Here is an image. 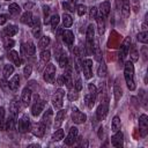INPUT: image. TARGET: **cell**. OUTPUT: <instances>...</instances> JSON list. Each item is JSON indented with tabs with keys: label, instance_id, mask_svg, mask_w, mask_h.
I'll return each mask as SVG.
<instances>
[{
	"label": "cell",
	"instance_id": "ac0fdd59",
	"mask_svg": "<svg viewBox=\"0 0 148 148\" xmlns=\"http://www.w3.org/2000/svg\"><path fill=\"white\" fill-rule=\"evenodd\" d=\"M62 39H64V42H65L68 46H72L73 43H74V34H73L71 30L65 29V30L62 31Z\"/></svg>",
	"mask_w": 148,
	"mask_h": 148
},
{
	"label": "cell",
	"instance_id": "603a6c76",
	"mask_svg": "<svg viewBox=\"0 0 148 148\" xmlns=\"http://www.w3.org/2000/svg\"><path fill=\"white\" fill-rule=\"evenodd\" d=\"M52 117H53V111L52 109H47V111H45V113L42 117V123L46 126H50L52 123Z\"/></svg>",
	"mask_w": 148,
	"mask_h": 148
},
{
	"label": "cell",
	"instance_id": "5b68a950",
	"mask_svg": "<svg viewBox=\"0 0 148 148\" xmlns=\"http://www.w3.org/2000/svg\"><path fill=\"white\" fill-rule=\"evenodd\" d=\"M17 130L20 133H27L28 131L31 130V124H30V119L27 114H23L18 121H17Z\"/></svg>",
	"mask_w": 148,
	"mask_h": 148
},
{
	"label": "cell",
	"instance_id": "4316f807",
	"mask_svg": "<svg viewBox=\"0 0 148 148\" xmlns=\"http://www.w3.org/2000/svg\"><path fill=\"white\" fill-rule=\"evenodd\" d=\"M18 32V28L16 27V25H7L6 28H5V34H6V36H8V37H13V36H15L16 34Z\"/></svg>",
	"mask_w": 148,
	"mask_h": 148
},
{
	"label": "cell",
	"instance_id": "ba28073f",
	"mask_svg": "<svg viewBox=\"0 0 148 148\" xmlns=\"http://www.w3.org/2000/svg\"><path fill=\"white\" fill-rule=\"evenodd\" d=\"M111 145L116 148H123V146H124V134L120 130L114 132V134L111 136Z\"/></svg>",
	"mask_w": 148,
	"mask_h": 148
},
{
	"label": "cell",
	"instance_id": "6125c7cd",
	"mask_svg": "<svg viewBox=\"0 0 148 148\" xmlns=\"http://www.w3.org/2000/svg\"><path fill=\"white\" fill-rule=\"evenodd\" d=\"M120 1H121V0H116V2H117V7H118V8L120 7Z\"/></svg>",
	"mask_w": 148,
	"mask_h": 148
},
{
	"label": "cell",
	"instance_id": "ffe728a7",
	"mask_svg": "<svg viewBox=\"0 0 148 148\" xmlns=\"http://www.w3.org/2000/svg\"><path fill=\"white\" fill-rule=\"evenodd\" d=\"M8 87L12 91H16L18 89V87H20V76L17 74L13 75V77L8 81Z\"/></svg>",
	"mask_w": 148,
	"mask_h": 148
},
{
	"label": "cell",
	"instance_id": "9f6ffc18",
	"mask_svg": "<svg viewBox=\"0 0 148 148\" xmlns=\"http://www.w3.org/2000/svg\"><path fill=\"white\" fill-rule=\"evenodd\" d=\"M7 20H8L7 15H5V14H1V15H0V25H3V24L7 22Z\"/></svg>",
	"mask_w": 148,
	"mask_h": 148
},
{
	"label": "cell",
	"instance_id": "f546056e",
	"mask_svg": "<svg viewBox=\"0 0 148 148\" xmlns=\"http://www.w3.org/2000/svg\"><path fill=\"white\" fill-rule=\"evenodd\" d=\"M15 121H16V117H14V116H12V114H9V117H8V119L6 120V124H5V128L6 130H14V127H15Z\"/></svg>",
	"mask_w": 148,
	"mask_h": 148
},
{
	"label": "cell",
	"instance_id": "d6a6232c",
	"mask_svg": "<svg viewBox=\"0 0 148 148\" xmlns=\"http://www.w3.org/2000/svg\"><path fill=\"white\" fill-rule=\"evenodd\" d=\"M84 101H86V104L89 109H92L94 105H95V102H96V96H92L90 94H87L84 96Z\"/></svg>",
	"mask_w": 148,
	"mask_h": 148
},
{
	"label": "cell",
	"instance_id": "6da1fadb",
	"mask_svg": "<svg viewBox=\"0 0 148 148\" xmlns=\"http://www.w3.org/2000/svg\"><path fill=\"white\" fill-rule=\"evenodd\" d=\"M124 77L130 90L135 89V81H134V66L132 61H126L124 64Z\"/></svg>",
	"mask_w": 148,
	"mask_h": 148
},
{
	"label": "cell",
	"instance_id": "cb8c5ba5",
	"mask_svg": "<svg viewBox=\"0 0 148 148\" xmlns=\"http://www.w3.org/2000/svg\"><path fill=\"white\" fill-rule=\"evenodd\" d=\"M110 9H111V5L109 1H103L99 5V14H102L104 17H106L110 14Z\"/></svg>",
	"mask_w": 148,
	"mask_h": 148
},
{
	"label": "cell",
	"instance_id": "74e56055",
	"mask_svg": "<svg viewBox=\"0 0 148 148\" xmlns=\"http://www.w3.org/2000/svg\"><path fill=\"white\" fill-rule=\"evenodd\" d=\"M136 38L140 43L142 44H147L148 43V31H141L136 35Z\"/></svg>",
	"mask_w": 148,
	"mask_h": 148
},
{
	"label": "cell",
	"instance_id": "6f0895ef",
	"mask_svg": "<svg viewBox=\"0 0 148 148\" xmlns=\"http://www.w3.org/2000/svg\"><path fill=\"white\" fill-rule=\"evenodd\" d=\"M57 84H58V86H62V84H65V81H64L62 75H61V76H59V77L57 79Z\"/></svg>",
	"mask_w": 148,
	"mask_h": 148
},
{
	"label": "cell",
	"instance_id": "277c9868",
	"mask_svg": "<svg viewBox=\"0 0 148 148\" xmlns=\"http://www.w3.org/2000/svg\"><path fill=\"white\" fill-rule=\"evenodd\" d=\"M64 96H65V91L59 88L58 90L54 91V94L52 95L51 97V101H52V104L56 109H61L62 108V104H64Z\"/></svg>",
	"mask_w": 148,
	"mask_h": 148
},
{
	"label": "cell",
	"instance_id": "d590c367",
	"mask_svg": "<svg viewBox=\"0 0 148 148\" xmlns=\"http://www.w3.org/2000/svg\"><path fill=\"white\" fill-rule=\"evenodd\" d=\"M67 96H68L69 101H76L79 98V90H76L74 87H72L71 89H68Z\"/></svg>",
	"mask_w": 148,
	"mask_h": 148
},
{
	"label": "cell",
	"instance_id": "4fadbf2b",
	"mask_svg": "<svg viewBox=\"0 0 148 148\" xmlns=\"http://www.w3.org/2000/svg\"><path fill=\"white\" fill-rule=\"evenodd\" d=\"M72 120L75 124H83L87 120V116L84 113H82L81 111H79L76 108H73V112H72Z\"/></svg>",
	"mask_w": 148,
	"mask_h": 148
},
{
	"label": "cell",
	"instance_id": "5bb4252c",
	"mask_svg": "<svg viewBox=\"0 0 148 148\" xmlns=\"http://www.w3.org/2000/svg\"><path fill=\"white\" fill-rule=\"evenodd\" d=\"M45 125L40 121V123H36L35 125H32V127H31V132H32V134L35 135V136H37V138H43L44 136V134H45Z\"/></svg>",
	"mask_w": 148,
	"mask_h": 148
},
{
	"label": "cell",
	"instance_id": "e0dca14e",
	"mask_svg": "<svg viewBox=\"0 0 148 148\" xmlns=\"http://www.w3.org/2000/svg\"><path fill=\"white\" fill-rule=\"evenodd\" d=\"M65 116H66V111L62 110V109H60V110L57 112L56 118H54V124H53L54 128H59V127L61 126V124H62V121H64V119H65Z\"/></svg>",
	"mask_w": 148,
	"mask_h": 148
},
{
	"label": "cell",
	"instance_id": "680465c9",
	"mask_svg": "<svg viewBox=\"0 0 148 148\" xmlns=\"http://www.w3.org/2000/svg\"><path fill=\"white\" fill-rule=\"evenodd\" d=\"M102 135H103V127L101 126V127L98 128V136H99V138L102 139Z\"/></svg>",
	"mask_w": 148,
	"mask_h": 148
},
{
	"label": "cell",
	"instance_id": "d6986e66",
	"mask_svg": "<svg viewBox=\"0 0 148 148\" xmlns=\"http://www.w3.org/2000/svg\"><path fill=\"white\" fill-rule=\"evenodd\" d=\"M22 51H25L27 56H35L36 46L32 42H27L25 44H22Z\"/></svg>",
	"mask_w": 148,
	"mask_h": 148
},
{
	"label": "cell",
	"instance_id": "3957f363",
	"mask_svg": "<svg viewBox=\"0 0 148 148\" xmlns=\"http://www.w3.org/2000/svg\"><path fill=\"white\" fill-rule=\"evenodd\" d=\"M43 79L44 81H46L47 83L54 84L56 82V66L53 64H47L45 69H44V74H43Z\"/></svg>",
	"mask_w": 148,
	"mask_h": 148
},
{
	"label": "cell",
	"instance_id": "836d02e7",
	"mask_svg": "<svg viewBox=\"0 0 148 148\" xmlns=\"http://www.w3.org/2000/svg\"><path fill=\"white\" fill-rule=\"evenodd\" d=\"M8 10H9V14H10V15H14V16H15V15H18V14L21 13L20 6H18L17 3H15V2H13V3L9 5Z\"/></svg>",
	"mask_w": 148,
	"mask_h": 148
},
{
	"label": "cell",
	"instance_id": "c3c4849f",
	"mask_svg": "<svg viewBox=\"0 0 148 148\" xmlns=\"http://www.w3.org/2000/svg\"><path fill=\"white\" fill-rule=\"evenodd\" d=\"M49 12H50V8L47 6H43V13H44V23L47 24L50 22V18H49Z\"/></svg>",
	"mask_w": 148,
	"mask_h": 148
},
{
	"label": "cell",
	"instance_id": "11a10c76",
	"mask_svg": "<svg viewBox=\"0 0 148 148\" xmlns=\"http://www.w3.org/2000/svg\"><path fill=\"white\" fill-rule=\"evenodd\" d=\"M62 7H64L65 9H67V10H69V12H74V6H73V5H71L68 1L62 2Z\"/></svg>",
	"mask_w": 148,
	"mask_h": 148
},
{
	"label": "cell",
	"instance_id": "30bf717a",
	"mask_svg": "<svg viewBox=\"0 0 148 148\" xmlns=\"http://www.w3.org/2000/svg\"><path fill=\"white\" fill-rule=\"evenodd\" d=\"M139 130H140L141 136L145 138L148 133V117L145 113L139 117Z\"/></svg>",
	"mask_w": 148,
	"mask_h": 148
},
{
	"label": "cell",
	"instance_id": "91938a15",
	"mask_svg": "<svg viewBox=\"0 0 148 148\" xmlns=\"http://www.w3.org/2000/svg\"><path fill=\"white\" fill-rule=\"evenodd\" d=\"M141 27H142V31H147V23L146 22H143Z\"/></svg>",
	"mask_w": 148,
	"mask_h": 148
},
{
	"label": "cell",
	"instance_id": "b9f144b4",
	"mask_svg": "<svg viewBox=\"0 0 148 148\" xmlns=\"http://www.w3.org/2000/svg\"><path fill=\"white\" fill-rule=\"evenodd\" d=\"M50 58H51V53L49 50H43L40 52V61L42 62H49L50 61Z\"/></svg>",
	"mask_w": 148,
	"mask_h": 148
},
{
	"label": "cell",
	"instance_id": "7c38bea8",
	"mask_svg": "<svg viewBox=\"0 0 148 148\" xmlns=\"http://www.w3.org/2000/svg\"><path fill=\"white\" fill-rule=\"evenodd\" d=\"M44 106H45V101L38 99V96H37V98H36V101H35V103H34V105H32V108H31V113H32V116H34V117L39 116V114L42 113Z\"/></svg>",
	"mask_w": 148,
	"mask_h": 148
},
{
	"label": "cell",
	"instance_id": "9c48e42d",
	"mask_svg": "<svg viewBox=\"0 0 148 148\" xmlns=\"http://www.w3.org/2000/svg\"><path fill=\"white\" fill-rule=\"evenodd\" d=\"M130 45H131V37H126L124 39V43L120 47V52H119V62L123 64L125 57L128 54V50H130Z\"/></svg>",
	"mask_w": 148,
	"mask_h": 148
},
{
	"label": "cell",
	"instance_id": "52a82bcc",
	"mask_svg": "<svg viewBox=\"0 0 148 148\" xmlns=\"http://www.w3.org/2000/svg\"><path fill=\"white\" fill-rule=\"evenodd\" d=\"M108 111H109V103L108 101H105L104 103H101L96 110V117H97V120L102 121L105 119L106 114H108Z\"/></svg>",
	"mask_w": 148,
	"mask_h": 148
},
{
	"label": "cell",
	"instance_id": "d4e9b609",
	"mask_svg": "<svg viewBox=\"0 0 148 148\" xmlns=\"http://www.w3.org/2000/svg\"><path fill=\"white\" fill-rule=\"evenodd\" d=\"M21 22H22L23 24L31 25V23H32V13H31L30 10L24 12V13L22 14V16H21Z\"/></svg>",
	"mask_w": 148,
	"mask_h": 148
},
{
	"label": "cell",
	"instance_id": "f35d334b",
	"mask_svg": "<svg viewBox=\"0 0 148 148\" xmlns=\"http://www.w3.org/2000/svg\"><path fill=\"white\" fill-rule=\"evenodd\" d=\"M49 44H50V37H47V36H42L40 39H39V43H38V47H39L40 50H44Z\"/></svg>",
	"mask_w": 148,
	"mask_h": 148
},
{
	"label": "cell",
	"instance_id": "60d3db41",
	"mask_svg": "<svg viewBox=\"0 0 148 148\" xmlns=\"http://www.w3.org/2000/svg\"><path fill=\"white\" fill-rule=\"evenodd\" d=\"M18 103L16 102V99H13L12 101V103H10V106H9V109H10V114L12 116H14V117H16V114H17V112H18Z\"/></svg>",
	"mask_w": 148,
	"mask_h": 148
},
{
	"label": "cell",
	"instance_id": "94428289",
	"mask_svg": "<svg viewBox=\"0 0 148 148\" xmlns=\"http://www.w3.org/2000/svg\"><path fill=\"white\" fill-rule=\"evenodd\" d=\"M68 2H69L71 5H73V6H75L76 2H77V0H68Z\"/></svg>",
	"mask_w": 148,
	"mask_h": 148
},
{
	"label": "cell",
	"instance_id": "816d5d0a",
	"mask_svg": "<svg viewBox=\"0 0 148 148\" xmlns=\"http://www.w3.org/2000/svg\"><path fill=\"white\" fill-rule=\"evenodd\" d=\"M31 72H32V67H31V65H27V66L24 67V69H23V74H24V76H25L27 79L31 75Z\"/></svg>",
	"mask_w": 148,
	"mask_h": 148
},
{
	"label": "cell",
	"instance_id": "44dd1931",
	"mask_svg": "<svg viewBox=\"0 0 148 148\" xmlns=\"http://www.w3.org/2000/svg\"><path fill=\"white\" fill-rule=\"evenodd\" d=\"M104 16L102 15V14H99V15H97L96 16V22H97V29H98V34L102 36L103 34H104V31H105V22H104Z\"/></svg>",
	"mask_w": 148,
	"mask_h": 148
},
{
	"label": "cell",
	"instance_id": "8992f818",
	"mask_svg": "<svg viewBox=\"0 0 148 148\" xmlns=\"http://www.w3.org/2000/svg\"><path fill=\"white\" fill-rule=\"evenodd\" d=\"M81 67L83 69V74H84V77L87 80L91 79L92 76V60L91 59H84L81 61Z\"/></svg>",
	"mask_w": 148,
	"mask_h": 148
},
{
	"label": "cell",
	"instance_id": "7bdbcfd3",
	"mask_svg": "<svg viewBox=\"0 0 148 148\" xmlns=\"http://www.w3.org/2000/svg\"><path fill=\"white\" fill-rule=\"evenodd\" d=\"M61 139H64V131L59 127V128H57V131L52 134V140H53V141H59V140H61Z\"/></svg>",
	"mask_w": 148,
	"mask_h": 148
},
{
	"label": "cell",
	"instance_id": "be15d7a7",
	"mask_svg": "<svg viewBox=\"0 0 148 148\" xmlns=\"http://www.w3.org/2000/svg\"><path fill=\"white\" fill-rule=\"evenodd\" d=\"M29 147H37V148H38L39 145H29Z\"/></svg>",
	"mask_w": 148,
	"mask_h": 148
},
{
	"label": "cell",
	"instance_id": "83f0119b",
	"mask_svg": "<svg viewBox=\"0 0 148 148\" xmlns=\"http://www.w3.org/2000/svg\"><path fill=\"white\" fill-rule=\"evenodd\" d=\"M61 18H62V24H64L65 28L72 27V24H73V18H72V16H71L69 14L64 13L62 16H61Z\"/></svg>",
	"mask_w": 148,
	"mask_h": 148
},
{
	"label": "cell",
	"instance_id": "f1b7e54d",
	"mask_svg": "<svg viewBox=\"0 0 148 148\" xmlns=\"http://www.w3.org/2000/svg\"><path fill=\"white\" fill-rule=\"evenodd\" d=\"M128 52H130V57H131V61L132 62H135L136 60H139V51L135 47V45H132L131 49L128 50Z\"/></svg>",
	"mask_w": 148,
	"mask_h": 148
},
{
	"label": "cell",
	"instance_id": "ee69618b",
	"mask_svg": "<svg viewBox=\"0 0 148 148\" xmlns=\"http://www.w3.org/2000/svg\"><path fill=\"white\" fill-rule=\"evenodd\" d=\"M121 13H123L124 17H128L130 16V2L128 1H123Z\"/></svg>",
	"mask_w": 148,
	"mask_h": 148
},
{
	"label": "cell",
	"instance_id": "f907efd6",
	"mask_svg": "<svg viewBox=\"0 0 148 148\" xmlns=\"http://www.w3.org/2000/svg\"><path fill=\"white\" fill-rule=\"evenodd\" d=\"M96 16H97V8H96L95 6H91V8H90V10H89V18L95 20Z\"/></svg>",
	"mask_w": 148,
	"mask_h": 148
},
{
	"label": "cell",
	"instance_id": "7dc6e473",
	"mask_svg": "<svg viewBox=\"0 0 148 148\" xmlns=\"http://www.w3.org/2000/svg\"><path fill=\"white\" fill-rule=\"evenodd\" d=\"M3 42H5V47L6 49H12L13 46H14V40L10 38V37H8V36H6V37H3Z\"/></svg>",
	"mask_w": 148,
	"mask_h": 148
},
{
	"label": "cell",
	"instance_id": "e7e4bbea",
	"mask_svg": "<svg viewBox=\"0 0 148 148\" xmlns=\"http://www.w3.org/2000/svg\"><path fill=\"white\" fill-rule=\"evenodd\" d=\"M8 1H9V0H8Z\"/></svg>",
	"mask_w": 148,
	"mask_h": 148
},
{
	"label": "cell",
	"instance_id": "9a60e30c",
	"mask_svg": "<svg viewBox=\"0 0 148 148\" xmlns=\"http://www.w3.org/2000/svg\"><path fill=\"white\" fill-rule=\"evenodd\" d=\"M32 28V35L36 38H40L42 36V28H40V21L38 17H32V23L30 25Z\"/></svg>",
	"mask_w": 148,
	"mask_h": 148
},
{
	"label": "cell",
	"instance_id": "4dcf8cb0",
	"mask_svg": "<svg viewBox=\"0 0 148 148\" xmlns=\"http://www.w3.org/2000/svg\"><path fill=\"white\" fill-rule=\"evenodd\" d=\"M121 127V123H120V118L118 116H114L112 119V124H111V130L112 132H117L119 131Z\"/></svg>",
	"mask_w": 148,
	"mask_h": 148
},
{
	"label": "cell",
	"instance_id": "03108f58",
	"mask_svg": "<svg viewBox=\"0 0 148 148\" xmlns=\"http://www.w3.org/2000/svg\"><path fill=\"white\" fill-rule=\"evenodd\" d=\"M0 7H1V6H0Z\"/></svg>",
	"mask_w": 148,
	"mask_h": 148
},
{
	"label": "cell",
	"instance_id": "f5cc1de1",
	"mask_svg": "<svg viewBox=\"0 0 148 148\" xmlns=\"http://www.w3.org/2000/svg\"><path fill=\"white\" fill-rule=\"evenodd\" d=\"M73 84H74V88H75L76 90H79V91H80V90L82 89V81H81V79H80L79 76L76 77V80L74 81V83H73Z\"/></svg>",
	"mask_w": 148,
	"mask_h": 148
},
{
	"label": "cell",
	"instance_id": "484cf974",
	"mask_svg": "<svg viewBox=\"0 0 148 148\" xmlns=\"http://www.w3.org/2000/svg\"><path fill=\"white\" fill-rule=\"evenodd\" d=\"M58 61H59V66L61 68L67 67V65H68V56H67V53L65 51H61V53H60V56L58 58Z\"/></svg>",
	"mask_w": 148,
	"mask_h": 148
},
{
	"label": "cell",
	"instance_id": "8d00e7d4",
	"mask_svg": "<svg viewBox=\"0 0 148 148\" xmlns=\"http://www.w3.org/2000/svg\"><path fill=\"white\" fill-rule=\"evenodd\" d=\"M113 95H114V99H116V102L117 101H119L120 98H121V96H123V89H121V87L119 86V84H114V88H113Z\"/></svg>",
	"mask_w": 148,
	"mask_h": 148
},
{
	"label": "cell",
	"instance_id": "2e32d148",
	"mask_svg": "<svg viewBox=\"0 0 148 148\" xmlns=\"http://www.w3.org/2000/svg\"><path fill=\"white\" fill-rule=\"evenodd\" d=\"M31 97H32V92H31V89L30 88H24L22 90V94H21V102L23 104V106H28L31 102Z\"/></svg>",
	"mask_w": 148,
	"mask_h": 148
},
{
	"label": "cell",
	"instance_id": "ab89813d",
	"mask_svg": "<svg viewBox=\"0 0 148 148\" xmlns=\"http://www.w3.org/2000/svg\"><path fill=\"white\" fill-rule=\"evenodd\" d=\"M97 74L99 77H104L106 75V67H105V64L103 61V59L99 61V66H98V71H97Z\"/></svg>",
	"mask_w": 148,
	"mask_h": 148
},
{
	"label": "cell",
	"instance_id": "681fc988",
	"mask_svg": "<svg viewBox=\"0 0 148 148\" xmlns=\"http://www.w3.org/2000/svg\"><path fill=\"white\" fill-rule=\"evenodd\" d=\"M86 9H87V7H86L83 3L79 5L77 8H76V10H77V15H79V16H83L84 13H86Z\"/></svg>",
	"mask_w": 148,
	"mask_h": 148
},
{
	"label": "cell",
	"instance_id": "f6af8a7d",
	"mask_svg": "<svg viewBox=\"0 0 148 148\" xmlns=\"http://www.w3.org/2000/svg\"><path fill=\"white\" fill-rule=\"evenodd\" d=\"M5 124H6V120H5V108L0 106V130H5Z\"/></svg>",
	"mask_w": 148,
	"mask_h": 148
},
{
	"label": "cell",
	"instance_id": "db71d44e",
	"mask_svg": "<svg viewBox=\"0 0 148 148\" xmlns=\"http://www.w3.org/2000/svg\"><path fill=\"white\" fill-rule=\"evenodd\" d=\"M88 90H89V94L90 95H92V96H96L97 95V89H96V87L92 83H89L88 84Z\"/></svg>",
	"mask_w": 148,
	"mask_h": 148
},
{
	"label": "cell",
	"instance_id": "7a4b0ae2",
	"mask_svg": "<svg viewBox=\"0 0 148 148\" xmlns=\"http://www.w3.org/2000/svg\"><path fill=\"white\" fill-rule=\"evenodd\" d=\"M94 35H95V30H94V25L89 24L86 31V54L90 56L92 54V42H94Z\"/></svg>",
	"mask_w": 148,
	"mask_h": 148
},
{
	"label": "cell",
	"instance_id": "bcb514c9",
	"mask_svg": "<svg viewBox=\"0 0 148 148\" xmlns=\"http://www.w3.org/2000/svg\"><path fill=\"white\" fill-rule=\"evenodd\" d=\"M59 21H60V18H59V15L58 14H54V15H52L50 17V23H51V25H52L53 29L57 28V25L59 24Z\"/></svg>",
	"mask_w": 148,
	"mask_h": 148
},
{
	"label": "cell",
	"instance_id": "1f68e13d",
	"mask_svg": "<svg viewBox=\"0 0 148 148\" xmlns=\"http://www.w3.org/2000/svg\"><path fill=\"white\" fill-rule=\"evenodd\" d=\"M92 53H94L97 61H101L103 59L102 58V52H101L99 46H98V40H95V46H92Z\"/></svg>",
	"mask_w": 148,
	"mask_h": 148
},
{
	"label": "cell",
	"instance_id": "7402d4cb",
	"mask_svg": "<svg viewBox=\"0 0 148 148\" xmlns=\"http://www.w3.org/2000/svg\"><path fill=\"white\" fill-rule=\"evenodd\" d=\"M8 57H9V59L14 62V65H16L17 67L18 66H21V62H22V60H21V58H20V54H18V52L17 51H15V50H12V51H9V53H8Z\"/></svg>",
	"mask_w": 148,
	"mask_h": 148
},
{
	"label": "cell",
	"instance_id": "e575fe53",
	"mask_svg": "<svg viewBox=\"0 0 148 148\" xmlns=\"http://www.w3.org/2000/svg\"><path fill=\"white\" fill-rule=\"evenodd\" d=\"M13 73H14V66H13V65H9V64L5 65V67H3V72H2L3 77H5V79H8Z\"/></svg>",
	"mask_w": 148,
	"mask_h": 148
},
{
	"label": "cell",
	"instance_id": "8fae6325",
	"mask_svg": "<svg viewBox=\"0 0 148 148\" xmlns=\"http://www.w3.org/2000/svg\"><path fill=\"white\" fill-rule=\"evenodd\" d=\"M77 134H79V130H77L75 126L71 127L69 131H68L67 136L65 138V145H67V146L74 145V142H75L76 139H77Z\"/></svg>",
	"mask_w": 148,
	"mask_h": 148
}]
</instances>
